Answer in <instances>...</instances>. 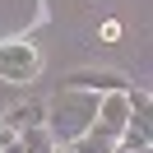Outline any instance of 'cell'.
<instances>
[{
  "label": "cell",
  "instance_id": "1",
  "mask_svg": "<svg viewBox=\"0 0 153 153\" xmlns=\"http://www.w3.org/2000/svg\"><path fill=\"white\" fill-rule=\"evenodd\" d=\"M97 116V93H84V88H60L47 102V130L56 144H74L79 134L93 125Z\"/></svg>",
  "mask_w": 153,
  "mask_h": 153
},
{
  "label": "cell",
  "instance_id": "2",
  "mask_svg": "<svg viewBox=\"0 0 153 153\" xmlns=\"http://www.w3.org/2000/svg\"><path fill=\"white\" fill-rule=\"evenodd\" d=\"M37 70H42L37 42H28V37L0 42V84H28V79H37Z\"/></svg>",
  "mask_w": 153,
  "mask_h": 153
},
{
  "label": "cell",
  "instance_id": "3",
  "mask_svg": "<svg viewBox=\"0 0 153 153\" xmlns=\"http://www.w3.org/2000/svg\"><path fill=\"white\" fill-rule=\"evenodd\" d=\"M60 88H84V93H125L130 88V79L116 74V70H74V74L60 79Z\"/></svg>",
  "mask_w": 153,
  "mask_h": 153
},
{
  "label": "cell",
  "instance_id": "4",
  "mask_svg": "<svg viewBox=\"0 0 153 153\" xmlns=\"http://www.w3.org/2000/svg\"><path fill=\"white\" fill-rule=\"evenodd\" d=\"M97 130L107 134H121L125 125H130V107H125V93H102L97 97V116H93Z\"/></svg>",
  "mask_w": 153,
  "mask_h": 153
},
{
  "label": "cell",
  "instance_id": "5",
  "mask_svg": "<svg viewBox=\"0 0 153 153\" xmlns=\"http://www.w3.org/2000/svg\"><path fill=\"white\" fill-rule=\"evenodd\" d=\"M0 121L10 125L14 134H19V130H33V125H47V102H14Z\"/></svg>",
  "mask_w": 153,
  "mask_h": 153
},
{
  "label": "cell",
  "instance_id": "6",
  "mask_svg": "<svg viewBox=\"0 0 153 153\" xmlns=\"http://www.w3.org/2000/svg\"><path fill=\"white\" fill-rule=\"evenodd\" d=\"M125 107H130V125L139 134H149L153 130V97H149V88H125Z\"/></svg>",
  "mask_w": 153,
  "mask_h": 153
},
{
  "label": "cell",
  "instance_id": "7",
  "mask_svg": "<svg viewBox=\"0 0 153 153\" xmlns=\"http://www.w3.org/2000/svg\"><path fill=\"white\" fill-rule=\"evenodd\" d=\"M74 149H79V153H111V149H116V134H107V130H97V125H88V130L74 139Z\"/></svg>",
  "mask_w": 153,
  "mask_h": 153
},
{
  "label": "cell",
  "instance_id": "8",
  "mask_svg": "<svg viewBox=\"0 0 153 153\" xmlns=\"http://www.w3.org/2000/svg\"><path fill=\"white\" fill-rule=\"evenodd\" d=\"M19 144H23V153H51V130L47 125H33V130H19Z\"/></svg>",
  "mask_w": 153,
  "mask_h": 153
},
{
  "label": "cell",
  "instance_id": "9",
  "mask_svg": "<svg viewBox=\"0 0 153 153\" xmlns=\"http://www.w3.org/2000/svg\"><path fill=\"white\" fill-rule=\"evenodd\" d=\"M97 37H102V42H116V37H121V23H116V19H107L102 28H97Z\"/></svg>",
  "mask_w": 153,
  "mask_h": 153
},
{
  "label": "cell",
  "instance_id": "10",
  "mask_svg": "<svg viewBox=\"0 0 153 153\" xmlns=\"http://www.w3.org/2000/svg\"><path fill=\"white\" fill-rule=\"evenodd\" d=\"M14 139V130H10V125H5V121H0V149H5V144H10Z\"/></svg>",
  "mask_w": 153,
  "mask_h": 153
},
{
  "label": "cell",
  "instance_id": "11",
  "mask_svg": "<svg viewBox=\"0 0 153 153\" xmlns=\"http://www.w3.org/2000/svg\"><path fill=\"white\" fill-rule=\"evenodd\" d=\"M51 153H79L74 144H51Z\"/></svg>",
  "mask_w": 153,
  "mask_h": 153
}]
</instances>
